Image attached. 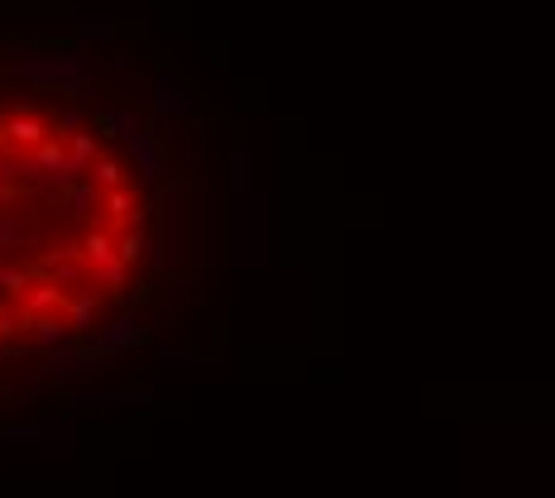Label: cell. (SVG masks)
Here are the masks:
<instances>
[{
  "label": "cell",
  "instance_id": "obj_1",
  "mask_svg": "<svg viewBox=\"0 0 555 498\" xmlns=\"http://www.w3.org/2000/svg\"><path fill=\"white\" fill-rule=\"evenodd\" d=\"M63 302H67V293H63L58 283L44 279V273H30V283L20 288L15 307L34 322V316H58V312H63Z\"/></svg>",
  "mask_w": 555,
  "mask_h": 498
},
{
  "label": "cell",
  "instance_id": "obj_2",
  "mask_svg": "<svg viewBox=\"0 0 555 498\" xmlns=\"http://www.w3.org/2000/svg\"><path fill=\"white\" fill-rule=\"evenodd\" d=\"M101 211H106V230H124V226H144L149 206L130 192V183H124V187H110L101 197Z\"/></svg>",
  "mask_w": 555,
  "mask_h": 498
},
{
  "label": "cell",
  "instance_id": "obj_3",
  "mask_svg": "<svg viewBox=\"0 0 555 498\" xmlns=\"http://www.w3.org/2000/svg\"><path fill=\"white\" fill-rule=\"evenodd\" d=\"M53 134L48 120H38L34 110H15V116H5V144L15 149H38Z\"/></svg>",
  "mask_w": 555,
  "mask_h": 498
},
{
  "label": "cell",
  "instance_id": "obj_4",
  "mask_svg": "<svg viewBox=\"0 0 555 498\" xmlns=\"http://www.w3.org/2000/svg\"><path fill=\"white\" fill-rule=\"evenodd\" d=\"M130 154H134V173H139V183H158V140L154 134L144 130V124H139V130L130 134Z\"/></svg>",
  "mask_w": 555,
  "mask_h": 498
},
{
  "label": "cell",
  "instance_id": "obj_5",
  "mask_svg": "<svg viewBox=\"0 0 555 498\" xmlns=\"http://www.w3.org/2000/svg\"><path fill=\"white\" fill-rule=\"evenodd\" d=\"M30 340L38 345V350H63V345H73V326L63 322V312L58 316H34L30 322Z\"/></svg>",
  "mask_w": 555,
  "mask_h": 498
},
{
  "label": "cell",
  "instance_id": "obj_6",
  "mask_svg": "<svg viewBox=\"0 0 555 498\" xmlns=\"http://www.w3.org/2000/svg\"><path fill=\"white\" fill-rule=\"evenodd\" d=\"M87 283L96 288V293H120V288L130 283V264H124L120 254L101 259V264H87Z\"/></svg>",
  "mask_w": 555,
  "mask_h": 498
},
{
  "label": "cell",
  "instance_id": "obj_7",
  "mask_svg": "<svg viewBox=\"0 0 555 498\" xmlns=\"http://www.w3.org/2000/svg\"><path fill=\"white\" fill-rule=\"evenodd\" d=\"M96 307H101V293H96V288L67 293V302H63V322L73 326V331H81V326H91V322H96Z\"/></svg>",
  "mask_w": 555,
  "mask_h": 498
},
{
  "label": "cell",
  "instance_id": "obj_8",
  "mask_svg": "<svg viewBox=\"0 0 555 498\" xmlns=\"http://www.w3.org/2000/svg\"><path fill=\"white\" fill-rule=\"evenodd\" d=\"M192 226H197V235H192L197 249H192V254H197V264L206 269L211 264V197H206V192L197 197V206H192Z\"/></svg>",
  "mask_w": 555,
  "mask_h": 498
},
{
  "label": "cell",
  "instance_id": "obj_9",
  "mask_svg": "<svg viewBox=\"0 0 555 498\" xmlns=\"http://www.w3.org/2000/svg\"><path fill=\"white\" fill-rule=\"evenodd\" d=\"M130 345H139V326L130 322V316H120V322H110L96 331V355H110V350H130Z\"/></svg>",
  "mask_w": 555,
  "mask_h": 498
},
{
  "label": "cell",
  "instance_id": "obj_10",
  "mask_svg": "<svg viewBox=\"0 0 555 498\" xmlns=\"http://www.w3.org/2000/svg\"><path fill=\"white\" fill-rule=\"evenodd\" d=\"M101 197H106V192L96 187L91 177H77V183L67 187V206H73V216H77V220H91L96 211H101Z\"/></svg>",
  "mask_w": 555,
  "mask_h": 498
},
{
  "label": "cell",
  "instance_id": "obj_11",
  "mask_svg": "<svg viewBox=\"0 0 555 498\" xmlns=\"http://www.w3.org/2000/svg\"><path fill=\"white\" fill-rule=\"evenodd\" d=\"M154 110H158V116H183V110H192V96L177 87L173 77H163L154 87Z\"/></svg>",
  "mask_w": 555,
  "mask_h": 498
},
{
  "label": "cell",
  "instance_id": "obj_12",
  "mask_svg": "<svg viewBox=\"0 0 555 498\" xmlns=\"http://www.w3.org/2000/svg\"><path fill=\"white\" fill-rule=\"evenodd\" d=\"M115 254L124 259V264H139V259H144L149 254V235L144 230H139V226H124V230H115Z\"/></svg>",
  "mask_w": 555,
  "mask_h": 498
},
{
  "label": "cell",
  "instance_id": "obj_13",
  "mask_svg": "<svg viewBox=\"0 0 555 498\" xmlns=\"http://www.w3.org/2000/svg\"><path fill=\"white\" fill-rule=\"evenodd\" d=\"M87 173H91V183L101 187V192H110V187H124V168H120V163L110 159V154H96Z\"/></svg>",
  "mask_w": 555,
  "mask_h": 498
},
{
  "label": "cell",
  "instance_id": "obj_14",
  "mask_svg": "<svg viewBox=\"0 0 555 498\" xmlns=\"http://www.w3.org/2000/svg\"><path fill=\"white\" fill-rule=\"evenodd\" d=\"M67 154H73V163H81V168H91V159L101 154V140H96L91 130H77V134H67Z\"/></svg>",
  "mask_w": 555,
  "mask_h": 498
},
{
  "label": "cell",
  "instance_id": "obj_15",
  "mask_svg": "<svg viewBox=\"0 0 555 498\" xmlns=\"http://www.w3.org/2000/svg\"><path fill=\"white\" fill-rule=\"evenodd\" d=\"M30 283V269H10V264H0V293L5 297H20V288Z\"/></svg>",
  "mask_w": 555,
  "mask_h": 498
},
{
  "label": "cell",
  "instance_id": "obj_16",
  "mask_svg": "<svg viewBox=\"0 0 555 498\" xmlns=\"http://www.w3.org/2000/svg\"><path fill=\"white\" fill-rule=\"evenodd\" d=\"M101 130L115 134V140H130V134L139 130V120L134 116H101Z\"/></svg>",
  "mask_w": 555,
  "mask_h": 498
},
{
  "label": "cell",
  "instance_id": "obj_17",
  "mask_svg": "<svg viewBox=\"0 0 555 498\" xmlns=\"http://www.w3.org/2000/svg\"><path fill=\"white\" fill-rule=\"evenodd\" d=\"M244 187H249V159L235 154L230 159V192H235V197H244Z\"/></svg>",
  "mask_w": 555,
  "mask_h": 498
},
{
  "label": "cell",
  "instance_id": "obj_18",
  "mask_svg": "<svg viewBox=\"0 0 555 498\" xmlns=\"http://www.w3.org/2000/svg\"><path fill=\"white\" fill-rule=\"evenodd\" d=\"M77 34L81 39H110V34H115V24H110V20H81Z\"/></svg>",
  "mask_w": 555,
  "mask_h": 498
},
{
  "label": "cell",
  "instance_id": "obj_19",
  "mask_svg": "<svg viewBox=\"0 0 555 498\" xmlns=\"http://www.w3.org/2000/svg\"><path fill=\"white\" fill-rule=\"evenodd\" d=\"M53 130H58V140H67V134L81 130V116H77V110H63V116L53 120Z\"/></svg>",
  "mask_w": 555,
  "mask_h": 498
},
{
  "label": "cell",
  "instance_id": "obj_20",
  "mask_svg": "<svg viewBox=\"0 0 555 498\" xmlns=\"http://www.w3.org/2000/svg\"><path fill=\"white\" fill-rule=\"evenodd\" d=\"M187 359H192L187 350H158V365H168V369H183Z\"/></svg>",
  "mask_w": 555,
  "mask_h": 498
}]
</instances>
